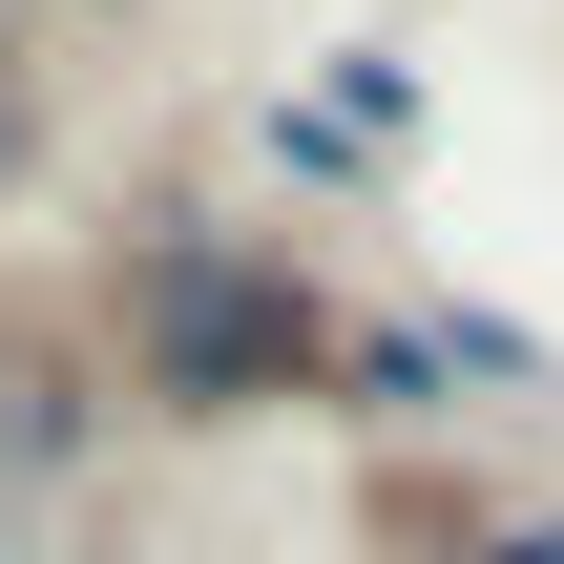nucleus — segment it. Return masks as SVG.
I'll return each instance as SVG.
<instances>
[{
	"mask_svg": "<svg viewBox=\"0 0 564 564\" xmlns=\"http://www.w3.org/2000/svg\"><path fill=\"white\" fill-rule=\"evenodd\" d=\"M126 356H147L167 419H251V398H314V377H335V314H314V272L251 251V230H147V251H126Z\"/></svg>",
	"mask_w": 564,
	"mask_h": 564,
	"instance_id": "nucleus-1",
	"label": "nucleus"
}]
</instances>
